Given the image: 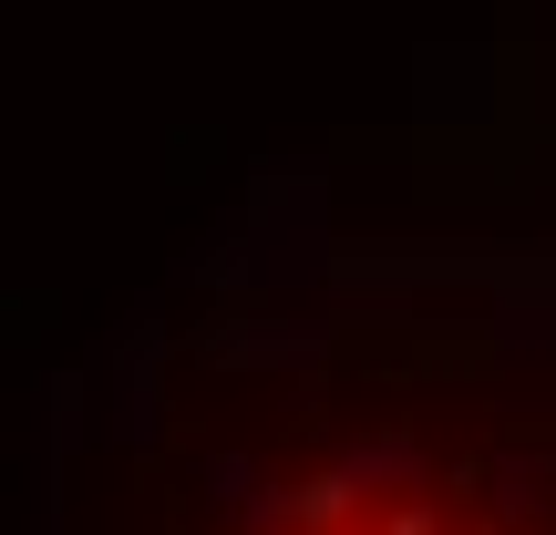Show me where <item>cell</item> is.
I'll return each instance as SVG.
<instances>
[{
	"instance_id": "1",
	"label": "cell",
	"mask_w": 556,
	"mask_h": 535,
	"mask_svg": "<svg viewBox=\"0 0 556 535\" xmlns=\"http://www.w3.org/2000/svg\"><path fill=\"white\" fill-rule=\"evenodd\" d=\"M31 535H556V238L258 176L52 371Z\"/></svg>"
}]
</instances>
